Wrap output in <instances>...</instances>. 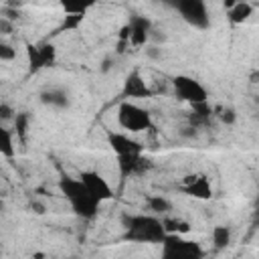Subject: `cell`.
Instances as JSON below:
<instances>
[{"label": "cell", "mask_w": 259, "mask_h": 259, "mask_svg": "<svg viewBox=\"0 0 259 259\" xmlns=\"http://www.w3.org/2000/svg\"><path fill=\"white\" fill-rule=\"evenodd\" d=\"M61 190H63V194L67 196L69 202H75V200H79V198L89 196V192L85 190V186L81 184V180H75V178H63V180H61ZM91 198H93V196H91Z\"/></svg>", "instance_id": "11"}, {"label": "cell", "mask_w": 259, "mask_h": 259, "mask_svg": "<svg viewBox=\"0 0 259 259\" xmlns=\"http://www.w3.org/2000/svg\"><path fill=\"white\" fill-rule=\"evenodd\" d=\"M12 117H14L12 107L6 105V103H2V105H0V119H12Z\"/></svg>", "instance_id": "26"}, {"label": "cell", "mask_w": 259, "mask_h": 259, "mask_svg": "<svg viewBox=\"0 0 259 259\" xmlns=\"http://www.w3.org/2000/svg\"><path fill=\"white\" fill-rule=\"evenodd\" d=\"M119 40H127V42H130V26H127V24L119 30Z\"/></svg>", "instance_id": "28"}, {"label": "cell", "mask_w": 259, "mask_h": 259, "mask_svg": "<svg viewBox=\"0 0 259 259\" xmlns=\"http://www.w3.org/2000/svg\"><path fill=\"white\" fill-rule=\"evenodd\" d=\"M14 130H16V138L20 142L26 140V130H28V113H16L14 115Z\"/></svg>", "instance_id": "20"}, {"label": "cell", "mask_w": 259, "mask_h": 259, "mask_svg": "<svg viewBox=\"0 0 259 259\" xmlns=\"http://www.w3.org/2000/svg\"><path fill=\"white\" fill-rule=\"evenodd\" d=\"M117 119H119V125L123 130H130V132H144V130H150L152 127V119H150V113L136 105V103H121L119 109H117Z\"/></svg>", "instance_id": "3"}, {"label": "cell", "mask_w": 259, "mask_h": 259, "mask_svg": "<svg viewBox=\"0 0 259 259\" xmlns=\"http://www.w3.org/2000/svg\"><path fill=\"white\" fill-rule=\"evenodd\" d=\"M127 45H130L127 40H119V42H117V53H125V47H127Z\"/></svg>", "instance_id": "31"}, {"label": "cell", "mask_w": 259, "mask_h": 259, "mask_svg": "<svg viewBox=\"0 0 259 259\" xmlns=\"http://www.w3.org/2000/svg\"><path fill=\"white\" fill-rule=\"evenodd\" d=\"M0 154L4 156H14V142H12V134L8 130H4L0 125Z\"/></svg>", "instance_id": "19"}, {"label": "cell", "mask_w": 259, "mask_h": 259, "mask_svg": "<svg viewBox=\"0 0 259 259\" xmlns=\"http://www.w3.org/2000/svg\"><path fill=\"white\" fill-rule=\"evenodd\" d=\"M81 184L85 186V190L89 192V196H93L97 202H101V200H109L111 196H113V192H111V186L105 182V178L101 176V174H97V172H81Z\"/></svg>", "instance_id": "6"}, {"label": "cell", "mask_w": 259, "mask_h": 259, "mask_svg": "<svg viewBox=\"0 0 259 259\" xmlns=\"http://www.w3.org/2000/svg\"><path fill=\"white\" fill-rule=\"evenodd\" d=\"M130 42L140 47V45H146L148 40V34H150V20L146 16H134L130 20Z\"/></svg>", "instance_id": "8"}, {"label": "cell", "mask_w": 259, "mask_h": 259, "mask_svg": "<svg viewBox=\"0 0 259 259\" xmlns=\"http://www.w3.org/2000/svg\"><path fill=\"white\" fill-rule=\"evenodd\" d=\"M40 101L47 103V105H53V107H69V97H67V93L61 91V89L42 91V93H40Z\"/></svg>", "instance_id": "14"}, {"label": "cell", "mask_w": 259, "mask_h": 259, "mask_svg": "<svg viewBox=\"0 0 259 259\" xmlns=\"http://www.w3.org/2000/svg\"><path fill=\"white\" fill-rule=\"evenodd\" d=\"M36 49H38V63H40V69H42V67H51V65L55 63V57H57L55 47L49 45V42H45V45H40V47H36Z\"/></svg>", "instance_id": "18"}, {"label": "cell", "mask_w": 259, "mask_h": 259, "mask_svg": "<svg viewBox=\"0 0 259 259\" xmlns=\"http://www.w3.org/2000/svg\"><path fill=\"white\" fill-rule=\"evenodd\" d=\"M32 259H47V255H42V253H34Z\"/></svg>", "instance_id": "33"}, {"label": "cell", "mask_w": 259, "mask_h": 259, "mask_svg": "<svg viewBox=\"0 0 259 259\" xmlns=\"http://www.w3.org/2000/svg\"><path fill=\"white\" fill-rule=\"evenodd\" d=\"M148 204H150V208H152L154 212H158V214H164V212L170 210V202H168L164 196H150V198H148Z\"/></svg>", "instance_id": "21"}, {"label": "cell", "mask_w": 259, "mask_h": 259, "mask_svg": "<svg viewBox=\"0 0 259 259\" xmlns=\"http://www.w3.org/2000/svg\"><path fill=\"white\" fill-rule=\"evenodd\" d=\"M125 227V239L138 241V243H162L166 233L162 229V221L156 217L136 214V217H123Z\"/></svg>", "instance_id": "1"}, {"label": "cell", "mask_w": 259, "mask_h": 259, "mask_svg": "<svg viewBox=\"0 0 259 259\" xmlns=\"http://www.w3.org/2000/svg\"><path fill=\"white\" fill-rule=\"evenodd\" d=\"M30 210L36 212V214H42V212H45V204L38 202V200H32V202H30Z\"/></svg>", "instance_id": "27"}, {"label": "cell", "mask_w": 259, "mask_h": 259, "mask_svg": "<svg viewBox=\"0 0 259 259\" xmlns=\"http://www.w3.org/2000/svg\"><path fill=\"white\" fill-rule=\"evenodd\" d=\"M178 12L182 14V18L192 24L194 28H206L210 24L208 12H206V4L202 0H182L176 4Z\"/></svg>", "instance_id": "5"}, {"label": "cell", "mask_w": 259, "mask_h": 259, "mask_svg": "<svg viewBox=\"0 0 259 259\" xmlns=\"http://www.w3.org/2000/svg\"><path fill=\"white\" fill-rule=\"evenodd\" d=\"M47 259H49V257H47Z\"/></svg>", "instance_id": "35"}, {"label": "cell", "mask_w": 259, "mask_h": 259, "mask_svg": "<svg viewBox=\"0 0 259 259\" xmlns=\"http://www.w3.org/2000/svg\"><path fill=\"white\" fill-rule=\"evenodd\" d=\"M251 12H253V6L249 2H237L229 8V18H231V22L241 24L251 16Z\"/></svg>", "instance_id": "15"}, {"label": "cell", "mask_w": 259, "mask_h": 259, "mask_svg": "<svg viewBox=\"0 0 259 259\" xmlns=\"http://www.w3.org/2000/svg\"><path fill=\"white\" fill-rule=\"evenodd\" d=\"M83 16L85 14H67L65 16V22H63V28H77L81 22H83Z\"/></svg>", "instance_id": "23"}, {"label": "cell", "mask_w": 259, "mask_h": 259, "mask_svg": "<svg viewBox=\"0 0 259 259\" xmlns=\"http://www.w3.org/2000/svg\"><path fill=\"white\" fill-rule=\"evenodd\" d=\"M71 208L75 214H79L81 219H93L97 214V208H99V202L91 196H85V198H79L75 202H71Z\"/></svg>", "instance_id": "13"}, {"label": "cell", "mask_w": 259, "mask_h": 259, "mask_svg": "<svg viewBox=\"0 0 259 259\" xmlns=\"http://www.w3.org/2000/svg\"><path fill=\"white\" fill-rule=\"evenodd\" d=\"M117 164H119V172L121 176H134V174H142L148 170V160L142 158V154L138 156H117Z\"/></svg>", "instance_id": "9"}, {"label": "cell", "mask_w": 259, "mask_h": 259, "mask_svg": "<svg viewBox=\"0 0 259 259\" xmlns=\"http://www.w3.org/2000/svg\"><path fill=\"white\" fill-rule=\"evenodd\" d=\"M146 53H148V57H150V59H158V57H160V51H158V47H150Z\"/></svg>", "instance_id": "29"}, {"label": "cell", "mask_w": 259, "mask_h": 259, "mask_svg": "<svg viewBox=\"0 0 259 259\" xmlns=\"http://www.w3.org/2000/svg\"><path fill=\"white\" fill-rule=\"evenodd\" d=\"M26 53H28V63H30V71L36 73L40 69V63H38V49L34 45H28L26 47Z\"/></svg>", "instance_id": "22"}, {"label": "cell", "mask_w": 259, "mask_h": 259, "mask_svg": "<svg viewBox=\"0 0 259 259\" xmlns=\"http://www.w3.org/2000/svg\"><path fill=\"white\" fill-rule=\"evenodd\" d=\"M107 142H109V146L113 148V152L117 156H138V154H142V146L125 134H109Z\"/></svg>", "instance_id": "7"}, {"label": "cell", "mask_w": 259, "mask_h": 259, "mask_svg": "<svg viewBox=\"0 0 259 259\" xmlns=\"http://www.w3.org/2000/svg\"><path fill=\"white\" fill-rule=\"evenodd\" d=\"M229 243H231V231H229V227H223V225L214 227L212 229V245L217 249H225V247H229Z\"/></svg>", "instance_id": "17"}, {"label": "cell", "mask_w": 259, "mask_h": 259, "mask_svg": "<svg viewBox=\"0 0 259 259\" xmlns=\"http://www.w3.org/2000/svg\"><path fill=\"white\" fill-rule=\"evenodd\" d=\"M162 259H202V249L194 241L166 235L162 241Z\"/></svg>", "instance_id": "2"}, {"label": "cell", "mask_w": 259, "mask_h": 259, "mask_svg": "<svg viewBox=\"0 0 259 259\" xmlns=\"http://www.w3.org/2000/svg\"><path fill=\"white\" fill-rule=\"evenodd\" d=\"M10 28H12L10 22H6V20L0 18V30H2V32H10Z\"/></svg>", "instance_id": "30"}, {"label": "cell", "mask_w": 259, "mask_h": 259, "mask_svg": "<svg viewBox=\"0 0 259 259\" xmlns=\"http://www.w3.org/2000/svg\"><path fill=\"white\" fill-rule=\"evenodd\" d=\"M172 83H174L176 95H178L180 99L188 101L190 105H194V103H204V101H206V97H208L206 89H204L196 79H192V77L178 75V77H174V81H172Z\"/></svg>", "instance_id": "4"}, {"label": "cell", "mask_w": 259, "mask_h": 259, "mask_svg": "<svg viewBox=\"0 0 259 259\" xmlns=\"http://www.w3.org/2000/svg\"><path fill=\"white\" fill-rule=\"evenodd\" d=\"M162 229L166 235H180V233H188L190 225L186 221H180V219H164Z\"/></svg>", "instance_id": "16"}, {"label": "cell", "mask_w": 259, "mask_h": 259, "mask_svg": "<svg viewBox=\"0 0 259 259\" xmlns=\"http://www.w3.org/2000/svg\"><path fill=\"white\" fill-rule=\"evenodd\" d=\"M184 192L190 194V196H194V198H202V200H204V198H210L212 188H210L206 176H196L190 184L184 186Z\"/></svg>", "instance_id": "12"}, {"label": "cell", "mask_w": 259, "mask_h": 259, "mask_svg": "<svg viewBox=\"0 0 259 259\" xmlns=\"http://www.w3.org/2000/svg\"><path fill=\"white\" fill-rule=\"evenodd\" d=\"M109 67H111V61H109V59H105V61H103V65H101V71H107Z\"/></svg>", "instance_id": "32"}, {"label": "cell", "mask_w": 259, "mask_h": 259, "mask_svg": "<svg viewBox=\"0 0 259 259\" xmlns=\"http://www.w3.org/2000/svg\"><path fill=\"white\" fill-rule=\"evenodd\" d=\"M123 95L127 97H150V89L146 81L140 77V73H130V77L123 83Z\"/></svg>", "instance_id": "10"}, {"label": "cell", "mask_w": 259, "mask_h": 259, "mask_svg": "<svg viewBox=\"0 0 259 259\" xmlns=\"http://www.w3.org/2000/svg\"><path fill=\"white\" fill-rule=\"evenodd\" d=\"M2 210H4V200L0 198V212H2Z\"/></svg>", "instance_id": "34"}, {"label": "cell", "mask_w": 259, "mask_h": 259, "mask_svg": "<svg viewBox=\"0 0 259 259\" xmlns=\"http://www.w3.org/2000/svg\"><path fill=\"white\" fill-rule=\"evenodd\" d=\"M16 57V51L6 45V42H0V61H12Z\"/></svg>", "instance_id": "24"}, {"label": "cell", "mask_w": 259, "mask_h": 259, "mask_svg": "<svg viewBox=\"0 0 259 259\" xmlns=\"http://www.w3.org/2000/svg\"><path fill=\"white\" fill-rule=\"evenodd\" d=\"M219 115H221V119H223L225 123H229V125H231V123H235V119H237V113H235V109H233V107L221 109V113H219Z\"/></svg>", "instance_id": "25"}]
</instances>
